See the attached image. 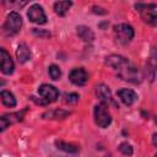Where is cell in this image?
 Wrapping results in <instances>:
<instances>
[{
  "label": "cell",
  "instance_id": "1",
  "mask_svg": "<svg viewBox=\"0 0 157 157\" xmlns=\"http://www.w3.org/2000/svg\"><path fill=\"white\" fill-rule=\"evenodd\" d=\"M117 75L119 78H121L125 82L132 83V85H139L144 81V72L141 71V69L139 66H136L135 64H132L129 59L117 70Z\"/></svg>",
  "mask_w": 157,
  "mask_h": 157
},
{
  "label": "cell",
  "instance_id": "2",
  "mask_svg": "<svg viewBox=\"0 0 157 157\" xmlns=\"http://www.w3.org/2000/svg\"><path fill=\"white\" fill-rule=\"evenodd\" d=\"M22 25H23V21H22L21 15L17 11H11L6 16L5 22L0 28V33H1V36L6 37V38L13 37L21 31Z\"/></svg>",
  "mask_w": 157,
  "mask_h": 157
},
{
  "label": "cell",
  "instance_id": "3",
  "mask_svg": "<svg viewBox=\"0 0 157 157\" xmlns=\"http://www.w3.org/2000/svg\"><path fill=\"white\" fill-rule=\"evenodd\" d=\"M38 94H39V99H37L34 96H31V101H33L36 104L39 105H47L50 104L53 102H55L59 98V91L55 86L49 85V83H42L38 87Z\"/></svg>",
  "mask_w": 157,
  "mask_h": 157
},
{
  "label": "cell",
  "instance_id": "4",
  "mask_svg": "<svg viewBox=\"0 0 157 157\" xmlns=\"http://www.w3.org/2000/svg\"><path fill=\"white\" fill-rule=\"evenodd\" d=\"M134 7L136 9V11L140 13L141 18L144 20V22H146L147 25L155 27L157 25V12H156V4H144V2H136L134 5Z\"/></svg>",
  "mask_w": 157,
  "mask_h": 157
},
{
  "label": "cell",
  "instance_id": "5",
  "mask_svg": "<svg viewBox=\"0 0 157 157\" xmlns=\"http://www.w3.org/2000/svg\"><path fill=\"white\" fill-rule=\"evenodd\" d=\"M113 33L117 42L121 45L129 44L135 37V29L129 23H118L113 27Z\"/></svg>",
  "mask_w": 157,
  "mask_h": 157
},
{
  "label": "cell",
  "instance_id": "6",
  "mask_svg": "<svg viewBox=\"0 0 157 157\" xmlns=\"http://www.w3.org/2000/svg\"><path fill=\"white\" fill-rule=\"evenodd\" d=\"M93 120L98 128L105 129L112 124V115L107 109V105L98 103L93 108Z\"/></svg>",
  "mask_w": 157,
  "mask_h": 157
},
{
  "label": "cell",
  "instance_id": "7",
  "mask_svg": "<svg viewBox=\"0 0 157 157\" xmlns=\"http://www.w3.org/2000/svg\"><path fill=\"white\" fill-rule=\"evenodd\" d=\"M27 112H28V107H25L18 112H12V113H6L4 115H0V132L5 131L10 125L22 121Z\"/></svg>",
  "mask_w": 157,
  "mask_h": 157
},
{
  "label": "cell",
  "instance_id": "8",
  "mask_svg": "<svg viewBox=\"0 0 157 157\" xmlns=\"http://www.w3.org/2000/svg\"><path fill=\"white\" fill-rule=\"evenodd\" d=\"M94 93H96V97L99 99V103H102L107 107L114 105V107L119 108V105L117 104V102L114 101V98L112 96L110 88L105 83H97L94 87Z\"/></svg>",
  "mask_w": 157,
  "mask_h": 157
},
{
  "label": "cell",
  "instance_id": "9",
  "mask_svg": "<svg viewBox=\"0 0 157 157\" xmlns=\"http://www.w3.org/2000/svg\"><path fill=\"white\" fill-rule=\"evenodd\" d=\"M27 17L31 22L36 25H45L48 18L44 12V9L39 4H32L27 11Z\"/></svg>",
  "mask_w": 157,
  "mask_h": 157
},
{
  "label": "cell",
  "instance_id": "10",
  "mask_svg": "<svg viewBox=\"0 0 157 157\" xmlns=\"http://www.w3.org/2000/svg\"><path fill=\"white\" fill-rule=\"evenodd\" d=\"M0 71L4 75H12L15 71V63L10 53L0 47Z\"/></svg>",
  "mask_w": 157,
  "mask_h": 157
},
{
  "label": "cell",
  "instance_id": "11",
  "mask_svg": "<svg viewBox=\"0 0 157 157\" xmlns=\"http://www.w3.org/2000/svg\"><path fill=\"white\" fill-rule=\"evenodd\" d=\"M69 81L75 86H85L88 81V74L83 67H74L69 72Z\"/></svg>",
  "mask_w": 157,
  "mask_h": 157
},
{
  "label": "cell",
  "instance_id": "12",
  "mask_svg": "<svg viewBox=\"0 0 157 157\" xmlns=\"http://www.w3.org/2000/svg\"><path fill=\"white\" fill-rule=\"evenodd\" d=\"M117 96L119 97L121 103L125 104L126 107L134 105L135 102L139 99V94L131 88H120L117 91Z\"/></svg>",
  "mask_w": 157,
  "mask_h": 157
},
{
  "label": "cell",
  "instance_id": "13",
  "mask_svg": "<svg viewBox=\"0 0 157 157\" xmlns=\"http://www.w3.org/2000/svg\"><path fill=\"white\" fill-rule=\"evenodd\" d=\"M32 58V52L29 47L26 43H20L16 49V59L18 60L20 64H26L31 60Z\"/></svg>",
  "mask_w": 157,
  "mask_h": 157
},
{
  "label": "cell",
  "instance_id": "14",
  "mask_svg": "<svg viewBox=\"0 0 157 157\" xmlns=\"http://www.w3.org/2000/svg\"><path fill=\"white\" fill-rule=\"evenodd\" d=\"M55 147L65 153H69V155H76L81 151V147L76 144H72V142H66V141H63V140H55L54 142Z\"/></svg>",
  "mask_w": 157,
  "mask_h": 157
},
{
  "label": "cell",
  "instance_id": "15",
  "mask_svg": "<svg viewBox=\"0 0 157 157\" xmlns=\"http://www.w3.org/2000/svg\"><path fill=\"white\" fill-rule=\"evenodd\" d=\"M71 114L70 110H65L61 108H55V109H50L47 110L42 114L43 119H50V120H58V119H65Z\"/></svg>",
  "mask_w": 157,
  "mask_h": 157
},
{
  "label": "cell",
  "instance_id": "16",
  "mask_svg": "<svg viewBox=\"0 0 157 157\" xmlns=\"http://www.w3.org/2000/svg\"><path fill=\"white\" fill-rule=\"evenodd\" d=\"M76 34L80 39H82L86 43H91L94 40V33L88 26H85V25L77 26L76 27Z\"/></svg>",
  "mask_w": 157,
  "mask_h": 157
},
{
  "label": "cell",
  "instance_id": "17",
  "mask_svg": "<svg viewBox=\"0 0 157 157\" xmlns=\"http://www.w3.org/2000/svg\"><path fill=\"white\" fill-rule=\"evenodd\" d=\"M126 60H128V58H125V56H123V55H119V54H110V55H108V56L105 58L104 64L108 65L109 67L117 70V69L120 67Z\"/></svg>",
  "mask_w": 157,
  "mask_h": 157
},
{
  "label": "cell",
  "instance_id": "18",
  "mask_svg": "<svg viewBox=\"0 0 157 157\" xmlns=\"http://www.w3.org/2000/svg\"><path fill=\"white\" fill-rule=\"evenodd\" d=\"M155 72H156V53H155V48H152L151 56L148 58V60L146 63V76L150 80V82H153Z\"/></svg>",
  "mask_w": 157,
  "mask_h": 157
},
{
  "label": "cell",
  "instance_id": "19",
  "mask_svg": "<svg viewBox=\"0 0 157 157\" xmlns=\"http://www.w3.org/2000/svg\"><path fill=\"white\" fill-rule=\"evenodd\" d=\"M0 101L1 103L7 107V108H15L17 105V101H16V97L13 96L12 92L7 91V90H2L0 91Z\"/></svg>",
  "mask_w": 157,
  "mask_h": 157
},
{
  "label": "cell",
  "instance_id": "20",
  "mask_svg": "<svg viewBox=\"0 0 157 157\" xmlns=\"http://www.w3.org/2000/svg\"><path fill=\"white\" fill-rule=\"evenodd\" d=\"M71 6H72V1H56V2H54L53 9L58 16L64 17L69 12Z\"/></svg>",
  "mask_w": 157,
  "mask_h": 157
},
{
  "label": "cell",
  "instance_id": "21",
  "mask_svg": "<svg viewBox=\"0 0 157 157\" xmlns=\"http://www.w3.org/2000/svg\"><path fill=\"white\" fill-rule=\"evenodd\" d=\"M118 150H119V152H120L121 155H124V156H126V157H130V156H132V153H134V148H132V146H131L128 141L120 142L119 146H118Z\"/></svg>",
  "mask_w": 157,
  "mask_h": 157
},
{
  "label": "cell",
  "instance_id": "22",
  "mask_svg": "<svg viewBox=\"0 0 157 157\" xmlns=\"http://www.w3.org/2000/svg\"><path fill=\"white\" fill-rule=\"evenodd\" d=\"M48 74H49V77H50L52 80L58 81V80L61 77V69H60L58 65L52 64V65H49V67H48Z\"/></svg>",
  "mask_w": 157,
  "mask_h": 157
},
{
  "label": "cell",
  "instance_id": "23",
  "mask_svg": "<svg viewBox=\"0 0 157 157\" xmlns=\"http://www.w3.org/2000/svg\"><path fill=\"white\" fill-rule=\"evenodd\" d=\"M63 98H64V102H65V103L75 104V103L78 102L80 96H78V93H76V92H66V93H64Z\"/></svg>",
  "mask_w": 157,
  "mask_h": 157
},
{
  "label": "cell",
  "instance_id": "24",
  "mask_svg": "<svg viewBox=\"0 0 157 157\" xmlns=\"http://www.w3.org/2000/svg\"><path fill=\"white\" fill-rule=\"evenodd\" d=\"M32 32L34 36L40 37V38H48L50 37V32H48L47 29H38V28H32Z\"/></svg>",
  "mask_w": 157,
  "mask_h": 157
},
{
  "label": "cell",
  "instance_id": "25",
  "mask_svg": "<svg viewBox=\"0 0 157 157\" xmlns=\"http://www.w3.org/2000/svg\"><path fill=\"white\" fill-rule=\"evenodd\" d=\"M101 10H104V9H102V7H99V6H92V12L99 13V15H105V13H107V12H102Z\"/></svg>",
  "mask_w": 157,
  "mask_h": 157
},
{
  "label": "cell",
  "instance_id": "26",
  "mask_svg": "<svg viewBox=\"0 0 157 157\" xmlns=\"http://www.w3.org/2000/svg\"><path fill=\"white\" fill-rule=\"evenodd\" d=\"M156 136H157V134L155 132V134L152 135V142H153V146H156Z\"/></svg>",
  "mask_w": 157,
  "mask_h": 157
},
{
  "label": "cell",
  "instance_id": "27",
  "mask_svg": "<svg viewBox=\"0 0 157 157\" xmlns=\"http://www.w3.org/2000/svg\"><path fill=\"white\" fill-rule=\"evenodd\" d=\"M5 83H6V82H5L4 80H1V78H0V86H4Z\"/></svg>",
  "mask_w": 157,
  "mask_h": 157
}]
</instances>
